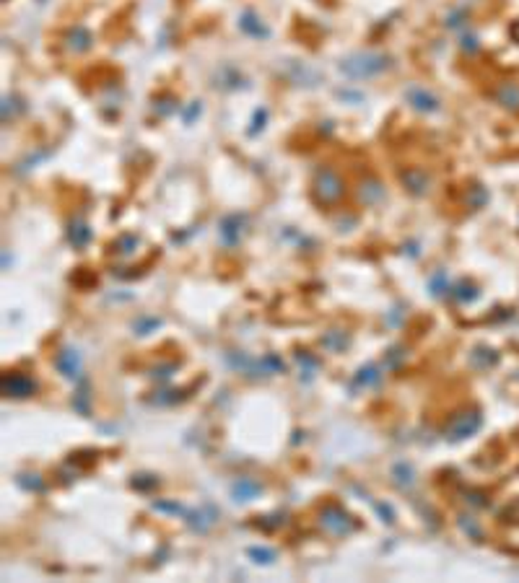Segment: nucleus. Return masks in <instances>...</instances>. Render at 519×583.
<instances>
[{
    "mask_svg": "<svg viewBox=\"0 0 519 583\" xmlns=\"http://www.w3.org/2000/svg\"><path fill=\"white\" fill-rule=\"evenodd\" d=\"M138 244V239H135V236H123V239H120V252L123 254H130L132 252V246Z\"/></svg>",
    "mask_w": 519,
    "mask_h": 583,
    "instance_id": "6ab92c4d",
    "label": "nucleus"
},
{
    "mask_svg": "<svg viewBox=\"0 0 519 583\" xmlns=\"http://www.w3.org/2000/svg\"><path fill=\"white\" fill-rule=\"evenodd\" d=\"M478 425H481V415L478 413H472V410L470 413H460L449 420V425H447V436H449L452 441H460V438L472 436V433L478 431Z\"/></svg>",
    "mask_w": 519,
    "mask_h": 583,
    "instance_id": "39448f33",
    "label": "nucleus"
},
{
    "mask_svg": "<svg viewBox=\"0 0 519 583\" xmlns=\"http://www.w3.org/2000/svg\"><path fill=\"white\" fill-rule=\"evenodd\" d=\"M19 482L24 485V488L29 490H42L45 485H42V480H39V474H31V480H24V477H19Z\"/></svg>",
    "mask_w": 519,
    "mask_h": 583,
    "instance_id": "aec40b11",
    "label": "nucleus"
},
{
    "mask_svg": "<svg viewBox=\"0 0 519 583\" xmlns=\"http://www.w3.org/2000/svg\"><path fill=\"white\" fill-rule=\"evenodd\" d=\"M249 557H252L255 563L270 565L275 560V552L273 550H268V547H249Z\"/></svg>",
    "mask_w": 519,
    "mask_h": 583,
    "instance_id": "a211bd4d",
    "label": "nucleus"
},
{
    "mask_svg": "<svg viewBox=\"0 0 519 583\" xmlns=\"http://www.w3.org/2000/svg\"><path fill=\"white\" fill-rule=\"evenodd\" d=\"M132 485L135 488H151V485H156V477H151V480H132Z\"/></svg>",
    "mask_w": 519,
    "mask_h": 583,
    "instance_id": "5701e85b",
    "label": "nucleus"
},
{
    "mask_svg": "<svg viewBox=\"0 0 519 583\" xmlns=\"http://www.w3.org/2000/svg\"><path fill=\"white\" fill-rule=\"evenodd\" d=\"M260 493H263V485H260L255 477H239V480L231 485V495H234V500H242V503L257 498Z\"/></svg>",
    "mask_w": 519,
    "mask_h": 583,
    "instance_id": "6e6552de",
    "label": "nucleus"
},
{
    "mask_svg": "<svg viewBox=\"0 0 519 583\" xmlns=\"http://www.w3.org/2000/svg\"><path fill=\"white\" fill-rule=\"evenodd\" d=\"M346 192V184L343 179L338 177V171L332 169H320L317 177H314V198L322 205H335Z\"/></svg>",
    "mask_w": 519,
    "mask_h": 583,
    "instance_id": "f03ea898",
    "label": "nucleus"
},
{
    "mask_svg": "<svg viewBox=\"0 0 519 583\" xmlns=\"http://www.w3.org/2000/svg\"><path fill=\"white\" fill-rule=\"evenodd\" d=\"M0 392L6 397H13V399H24V397H31L37 392V381L26 374H19V371H8L0 378Z\"/></svg>",
    "mask_w": 519,
    "mask_h": 583,
    "instance_id": "7ed1b4c3",
    "label": "nucleus"
},
{
    "mask_svg": "<svg viewBox=\"0 0 519 583\" xmlns=\"http://www.w3.org/2000/svg\"><path fill=\"white\" fill-rule=\"evenodd\" d=\"M55 366L65 378H78L81 376V356H78V350L63 348L55 356Z\"/></svg>",
    "mask_w": 519,
    "mask_h": 583,
    "instance_id": "0eeeda50",
    "label": "nucleus"
},
{
    "mask_svg": "<svg viewBox=\"0 0 519 583\" xmlns=\"http://www.w3.org/2000/svg\"><path fill=\"white\" fill-rule=\"evenodd\" d=\"M91 42H94V37H91V31L84 26H73L65 37V45L70 52H86V49L91 47Z\"/></svg>",
    "mask_w": 519,
    "mask_h": 583,
    "instance_id": "9d476101",
    "label": "nucleus"
},
{
    "mask_svg": "<svg viewBox=\"0 0 519 583\" xmlns=\"http://www.w3.org/2000/svg\"><path fill=\"white\" fill-rule=\"evenodd\" d=\"M245 223L247 218L245 216H226L224 221H221V228H218V236H221V241L226 246H234L239 244V239H242V234H245Z\"/></svg>",
    "mask_w": 519,
    "mask_h": 583,
    "instance_id": "423d86ee",
    "label": "nucleus"
},
{
    "mask_svg": "<svg viewBox=\"0 0 519 583\" xmlns=\"http://www.w3.org/2000/svg\"><path fill=\"white\" fill-rule=\"evenodd\" d=\"M359 198H361L364 205H377L379 200L385 198V187H382V182H377V179H366L359 189Z\"/></svg>",
    "mask_w": 519,
    "mask_h": 583,
    "instance_id": "ddd939ff",
    "label": "nucleus"
},
{
    "mask_svg": "<svg viewBox=\"0 0 519 583\" xmlns=\"http://www.w3.org/2000/svg\"><path fill=\"white\" fill-rule=\"evenodd\" d=\"M153 508H159V511H169V513H182V506H177V503H153Z\"/></svg>",
    "mask_w": 519,
    "mask_h": 583,
    "instance_id": "412c9836",
    "label": "nucleus"
},
{
    "mask_svg": "<svg viewBox=\"0 0 519 583\" xmlns=\"http://www.w3.org/2000/svg\"><path fill=\"white\" fill-rule=\"evenodd\" d=\"M395 480L400 488H410V485H413V470H410V464H397Z\"/></svg>",
    "mask_w": 519,
    "mask_h": 583,
    "instance_id": "f3484780",
    "label": "nucleus"
},
{
    "mask_svg": "<svg viewBox=\"0 0 519 583\" xmlns=\"http://www.w3.org/2000/svg\"><path fill=\"white\" fill-rule=\"evenodd\" d=\"M389 57L379 52H356V55L340 60V73L353 78V81H366V78L379 76L382 70H387Z\"/></svg>",
    "mask_w": 519,
    "mask_h": 583,
    "instance_id": "f257e3e1",
    "label": "nucleus"
},
{
    "mask_svg": "<svg viewBox=\"0 0 519 583\" xmlns=\"http://www.w3.org/2000/svg\"><path fill=\"white\" fill-rule=\"evenodd\" d=\"M379 378H382V374H379V368L366 366V368H361V371H359V376H356V384H359V386L379 384Z\"/></svg>",
    "mask_w": 519,
    "mask_h": 583,
    "instance_id": "dca6fc26",
    "label": "nucleus"
},
{
    "mask_svg": "<svg viewBox=\"0 0 519 583\" xmlns=\"http://www.w3.org/2000/svg\"><path fill=\"white\" fill-rule=\"evenodd\" d=\"M377 511L382 513V516H385V521H387V524H392V521H395V516H392V508H389V506H382V503H379Z\"/></svg>",
    "mask_w": 519,
    "mask_h": 583,
    "instance_id": "4be33fe9",
    "label": "nucleus"
},
{
    "mask_svg": "<svg viewBox=\"0 0 519 583\" xmlns=\"http://www.w3.org/2000/svg\"><path fill=\"white\" fill-rule=\"evenodd\" d=\"M187 521L192 529H198V532H208V529L213 527V521H216V513H206V511H192V513H187Z\"/></svg>",
    "mask_w": 519,
    "mask_h": 583,
    "instance_id": "2eb2a0df",
    "label": "nucleus"
},
{
    "mask_svg": "<svg viewBox=\"0 0 519 583\" xmlns=\"http://www.w3.org/2000/svg\"><path fill=\"white\" fill-rule=\"evenodd\" d=\"M68 239H70V244L76 246V249L86 246L91 241V228H88V223L81 221V218H73L70 226H68Z\"/></svg>",
    "mask_w": 519,
    "mask_h": 583,
    "instance_id": "9b49d317",
    "label": "nucleus"
},
{
    "mask_svg": "<svg viewBox=\"0 0 519 583\" xmlns=\"http://www.w3.org/2000/svg\"><path fill=\"white\" fill-rule=\"evenodd\" d=\"M403 182H405V187L410 189V192H415V195H421V192L428 189V177L418 169L405 171V174H403Z\"/></svg>",
    "mask_w": 519,
    "mask_h": 583,
    "instance_id": "4468645a",
    "label": "nucleus"
},
{
    "mask_svg": "<svg viewBox=\"0 0 519 583\" xmlns=\"http://www.w3.org/2000/svg\"><path fill=\"white\" fill-rule=\"evenodd\" d=\"M320 524L327 532H332V534H338V536H343V534H350L353 529H356V521L343 511V508H338V506H327L325 511L320 513Z\"/></svg>",
    "mask_w": 519,
    "mask_h": 583,
    "instance_id": "20e7f679",
    "label": "nucleus"
},
{
    "mask_svg": "<svg viewBox=\"0 0 519 583\" xmlns=\"http://www.w3.org/2000/svg\"><path fill=\"white\" fill-rule=\"evenodd\" d=\"M405 96L418 112H436L439 109V99L431 91H426V88H410Z\"/></svg>",
    "mask_w": 519,
    "mask_h": 583,
    "instance_id": "1a4fd4ad",
    "label": "nucleus"
},
{
    "mask_svg": "<svg viewBox=\"0 0 519 583\" xmlns=\"http://www.w3.org/2000/svg\"><path fill=\"white\" fill-rule=\"evenodd\" d=\"M239 26H242V31H247L249 37H257V39H265L270 31H268V26H265L263 21L257 19L252 10H247V13H242V19H239Z\"/></svg>",
    "mask_w": 519,
    "mask_h": 583,
    "instance_id": "f8f14e48",
    "label": "nucleus"
}]
</instances>
